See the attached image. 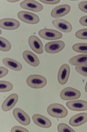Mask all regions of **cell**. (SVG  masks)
<instances>
[{"instance_id": "cell-1", "label": "cell", "mask_w": 87, "mask_h": 132, "mask_svg": "<svg viewBox=\"0 0 87 132\" xmlns=\"http://www.w3.org/2000/svg\"><path fill=\"white\" fill-rule=\"evenodd\" d=\"M48 113L51 116L57 118H63L66 117L68 111L63 105L57 103L50 105L47 107Z\"/></svg>"}, {"instance_id": "cell-2", "label": "cell", "mask_w": 87, "mask_h": 132, "mask_svg": "<svg viewBox=\"0 0 87 132\" xmlns=\"http://www.w3.org/2000/svg\"><path fill=\"white\" fill-rule=\"evenodd\" d=\"M27 85L30 87L36 89L45 87L47 84L46 78L41 75L32 74L29 76L26 80Z\"/></svg>"}, {"instance_id": "cell-3", "label": "cell", "mask_w": 87, "mask_h": 132, "mask_svg": "<svg viewBox=\"0 0 87 132\" xmlns=\"http://www.w3.org/2000/svg\"><path fill=\"white\" fill-rule=\"evenodd\" d=\"M18 18L22 22L28 24H34L40 21L39 16L36 14L26 11H21L17 14Z\"/></svg>"}, {"instance_id": "cell-4", "label": "cell", "mask_w": 87, "mask_h": 132, "mask_svg": "<svg viewBox=\"0 0 87 132\" xmlns=\"http://www.w3.org/2000/svg\"><path fill=\"white\" fill-rule=\"evenodd\" d=\"M81 95L80 91L70 87H67L63 89L60 93L61 98L64 100H69L77 99Z\"/></svg>"}, {"instance_id": "cell-5", "label": "cell", "mask_w": 87, "mask_h": 132, "mask_svg": "<svg viewBox=\"0 0 87 132\" xmlns=\"http://www.w3.org/2000/svg\"><path fill=\"white\" fill-rule=\"evenodd\" d=\"M41 38L47 40H54L61 39L63 36L60 32L53 29L44 28L40 30L38 32Z\"/></svg>"}, {"instance_id": "cell-6", "label": "cell", "mask_w": 87, "mask_h": 132, "mask_svg": "<svg viewBox=\"0 0 87 132\" xmlns=\"http://www.w3.org/2000/svg\"><path fill=\"white\" fill-rule=\"evenodd\" d=\"M65 45L64 42L61 40L51 41L45 44L44 49L47 53L54 54L62 51L64 48Z\"/></svg>"}, {"instance_id": "cell-7", "label": "cell", "mask_w": 87, "mask_h": 132, "mask_svg": "<svg viewBox=\"0 0 87 132\" xmlns=\"http://www.w3.org/2000/svg\"><path fill=\"white\" fill-rule=\"evenodd\" d=\"M15 119L20 124L24 126L29 125L31 122L29 116L24 111L19 108H15L13 111Z\"/></svg>"}, {"instance_id": "cell-8", "label": "cell", "mask_w": 87, "mask_h": 132, "mask_svg": "<svg viewBox=\"0 0 87 132\" xmlns=\"http://www.w3.org/2000/svg\"><path fill=\"white\" fill-rule=\"evenodd\" d=\"M28 43L31 48L35 53L38 54L43 53V44L37 37L34 35L31 36L28 38Z\"/></svg>"}, {"instance_id": "cell-9", "label": "cell", "mask_w": 87, "mask_h": 132, "mask_svg": "<svg viewBox=\"0 0 87 132\" xmlns=\"http://www.w3.org/2000/svg\"><path fill=\"white\" fill-rule=\"evenodd\" d=\"M19 5L23 9L34 12H40L43 8V7L41 4L34 0L24 1L20 3Z\"/></svg>"}, {"instance_id": "cell-10", "label": "cell", "mask_w": 87, "mask_h": 132, "mask_svg": "<svg viewBox=\"0 0 87 132\" xmlns=\"http://www.w3.org/2000/svg\"><path fill=\"white\" fill-rule=\"evenodd\" d=\"M70 69L69 65L65 63L60 67L57 75V80L61 85H64L67 82L70 75Z\"/></svg>"}, {"instance_id": "cell-11", "label": "cell", "mask_w": 87, "mask_h": 132, "mask_svg": "<svg viewBox=\"0 0 87 132\" xmlns=\"http://www.w3.org/2000/svg\"><path fill=\"white\" fill-rule=\"evenodd\" d=\"M20 22L12 18H5L0 20V27L7 30H14L18 28Z\"/></svg>"}, {"instance_id": "cell-12", "label": "cell", "mask_w": 87, "mask_h": 132, "mask_svg": "<svg viewBox=\"0 0 87 132\" xmlns=\"http://www.w3.org/2000/svg\"><path fill=\"white\" fill-rule=\"evenodd\" d=\"M66 105L70 109L74 111H81L87 110V102L82 100L69 101Z\"/></svg>"}, {"instance_id": "cell-13", "label": "cell", "mask_w": 87, "mask_h": 132, "mask_svg": "<svg viewBox=\"0 0 87 132\" xmlns=\"http://www.w3.org/2000/svg\"><path fill=\"white\" fill-rule=\"evenodd\" d=\"M52 23L56 28L62 32L68 33L72 30V27L71 24L64 20L55 19L52 21Z\"/></svg>"}, {"instance_id": "cell-14", "label": "cell", "mask_w": 87, "mask_h": 132, "mask_svg": "<svg viewBox=\"0 0 87 132\" xmlns=\"http://www.w3.org/2000/svg\"><path fill=\"white\" fill-rule=\"evenodd\" d=\"M71 7L67 4H63L57 6L52 10L51 15L54 18L62 17L68 14L71 10Z\"/></svg>"}, {"instance_id": "cell-15", "label": "cell", "mask_w": 87, "mask_h": 132, "mask_svg": "<svg viewBox=\"0 0 87 132\" xmlns=\"http://www.w3.org/2000/svg\"><path fill=\"white\" fill-rule=\"evenodd\" d=\"M18 99V96L16 93L11 94L4 101L2 105V108L4 111L11 110L15 105Z\"/></svg>"}, {"instance_id": "cell-16", "label": "cell", "mask_w": 87, "mask_h": 132, "mask_svg": "<svg viewBox=\"0 0 87 132\" xmlns=\"http://www.w3.org/2000/svg\"><path fill=\"white\" fill-rule=\"evenodd\" d=\"M22 56L25 61L32 67H37L40 64V61L38 57L30 51H25L23 53Z\"/></svg>"}, {"instance_id": "cell-17", "label": "cell", "mask_w": 87, "mask_h": 132, "mask_svg": "<svg viewBox=\"0 0 87 132\" xmlns=\"http://www.w3.org/2000/svg\"><path fill=\"white\" fill-rule=\"evenodd\" d=\"M32 118L34 123L40 127L48 128L50 127L52 125L50 120L41 115L34 114L32 116Z\"/></svg>"}, {"instance_id": "cell-18", "label": "cell", "mask_w": 87, "mask_h": 132, "mask_svg": "<svg viewBox=\"0 0 87 132\" xmlns=\"http://www.w3.org/2000/svg\"><path fill=\"white\" fill-rule=\"evenodd\" d=\"M87 121V113L82 112L75 115L69 120V123L71 126L77 127L81 125Z\"/></svg>"}, {"instance_id": "cell-19", "label": "cell", "mask_w": 87, "mask_h": 132, "mask_svg": "<svg viewBox=\"0 0 87 132\" xmlns=\"http://www.w3.org/2000/svg\"><path fill=\"white\" fill-rule=\"evenodd\" d=\"M2 62L6 67L15 71H19L23 68L22 64L17 61L9 58H5L2 60Z\"/></svg>"}, {"instance_id": "cell-20", "label": "cell", "mask_w": 87, "mask_h": 132, "mask_svg": "<svg viewBox=\"0 0 87 132\" xmlns=\"http://www.w3.org/2000/svg\"><path fill=\"white\" fill-rule=\"evenodd\" d=\"M71 65L78 66L87 63V54H81L73 56L69 60Z\"/></svg>"}, {"instance_id": "cell-21", "label": "cell", "mask_w": 87, "mask_h": 132, "mask_svg": "<svg viewBox=\"0 0 87 132\" xmlns=\"http://www.w3.org/2000/svg\"><path fill=\"white\" fill-rule=\"evenodd\" d=\"M11 48L10 42L5 38L0 37V50L3 52L9 51Z\"/></svg>"}, {"instance_id": "cell-22", "label": "cell", "mask_w": 87, "mask_h": 132, "mask_svg": "<svg viewBox=\"0 0 87 132\" xmlns=\"http://www.w3.org/2000/svg\"><path fill=\"white\" fill-rule=\"evenodd\" d=\"M72 49L78 53H87V43H78L74 44L72 46Z\"/></svg>"}, {"instance_id": "cell-23", "label": "cell", "mask_w": 87, "mask_h": 132, "mask_svg": "<svg viewBox=\"0 0 87 132\" xmlns=\"http://www.w3.org/2000/svg\"><path fill=\"white\" fill-rule=\"evenodd\" d=\"M13 86L10 82L5 80L0 81V92H6L11 90L13 88Z\"/></svg>"}, {"instance_id": "cell-24", "label": "cell", "mask_w": 87, "mask_h": 132, "mask_svg": "<svg viewBox=\"0 0 87 132\" xmlns=\"http://www.w3.org/2000/svg\"><path fill=\"white\" fill-rule=\"evenodd\" d=\"M58 131L59 132H75L72 128L67 124L64 123H60L57 127Z\"/></svg>"}, {"instance_id": "cell-25", "label": "cell", "mask_w": 87, "mask_h": 132, "mask_svg": "<svg viewBox=\"0 0 87 132\" xmlns=\"http://www.w3.org/2000/svg\"><path fill=\"white\" fill-rule=\"evenodd\" d=\"M75 36L77 38L83 40H87V28L81 29L77 31Z\"/></svg>"}, {"instance_id": "cell-26", "label": "cell", "mask_w": 87, "mask_h": 132, "mask_svg": "<svg viewBox=\"0 0 87 132\" xmlns=\"http://www.w3.org/2000/svg\"><path fill=\"white\" fill-rule=\"evenodd\" d=\"M75 69L80 74L87 77V64L76 66L75 67Z\"/></svg>"}, {"instance_id": "cell-27", "label": "cell", "mask_w": 87, "mask_h": 132, "mask_svg": "<svg viewBox=\"0 0 87 132\" xmlns=\"http://www.w3.org/2000/svg\"><path fill=\"white\" fill-rule=\"evenodd\" d=\"M11 132H29L27 129L19 126H16L12 127L11 130Z\"/></svg>"}, {"instance_id": "cell-28", "label": "cell", "mask_w": 87, "mask_h": 132, "mask_svg": "<svg viewBox=\"0 0 87 132\" xmlns=\"http://www.w3.org/2000/svg\"><path fill=\"white\" fill-rule=\"evenodd\" d=\"M78 6L81 11L87 13V1L81 2L78 4Z\"/></svg>"}, {"instance_id": "cell-29", "label": "cell", "mask_w": 87, "mask_h": 132, "mask_svg": "<svg viewBox=\"0 0 87 132\" xmlns=\"http://www.w3.org/2000/svg\"><path fill=\"white\" fill-rule=\"evenodd\" d=\"M0 78H1L7 75L9 72L8 70L6 68L1 66L0 67Z\"/></svg>"}, {"instance_id": "cell-30", "label": "cell", "mask_w": 87, "mask_h": 132, "mask_svg": "<svg viewBox=\"0 0 87 132\" xmlns=\"http://www.w3.org/2000/svg\"><path fill=\"white\" fill-rule=\"evenodd\" d=\"M39 1L44 4H48L53 5L58 3H59L60 0H39Z\"/></svg>"}, {"instance_id": "cell-31", "label": "cell", "mask_w": 87, "mask_h": 132, "mask_svg": "<svg viewBox=\"0 0 87 132\" xmlns=\"http://www.w3.org/2000/svg\"><path fill=\"white\" fill-rule=\"evenodd\" d=\"M79 22L81 25L87 26V15L81 17L79 20Z\"/></svg>"}, {"instance_id": "cell-32", "label": "cell", "mask_w": 87, "mask_h": 132, "mask_svg": "<svg viewBox=\"0 0 87 132\" xmlns=\"http://www.w3.org/2000/svg\"><path fill=\"white\" fill-rule=\"evenodd\" d=\"M85 91L87 93V81L85 87Z\"/></svg>"}]
</instances>
